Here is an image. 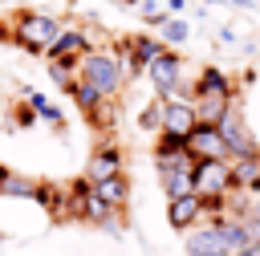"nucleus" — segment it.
<instances>
[{
	"mask_svg": "<svg viewBox=\"0 0 260 256\" xmlns=\"http://www.w3.org/2000/svg\"><path fill=\"white\" fill-rule=\"evenodd\" d=\"M240 256H260V248H256V244H248V248H244Z\"/></svg>",
	"mask_w": 260,
	"mask_h": 256,
	"instance_id": "27",
	"label": "nucleus"
},
{
	"mask_svg": "<svg viewBox=\"0 0 260 256\" xmlns=\"http://www.w3.org/2000/svg\"><path fill=\"white\" fill-rule=\"evenodd\" d=\"M89 49H93V37H89L85 28H61V37L49 45L45 57H69V61H81Z\"/></svg>",
	"mask_w": 260,
	"mask_h": 256,
	"instance_id": "9",
	"label": "nucleus"
},
{
	"mask_svg": "<svg viewBox=\"0 0 260 256\" xmlns=\"http://www.w3.org/2000/svg\"><path fill=\"white\" fill-rule=\"evenodd\" d=\"M187 154H191L195 163H211V158H228V146H223V138H219L215 126H195V130L187 134ZM228 163H232V158H228Z\"/></svg>",
	"mask_w": 260,
	"mask_h": 256,
	"instance_id": "6",
	"label": "nucleus"
},
{
	"mask_svg": "<svg viewBox=\"0 0 260 256\" xmlns=\"http://www.w3.org/2000/svg\"><path fill=\"white\" fill-rule=\"evenodd\" d=\"M4 171H8V167H4V163H0V175H4Z\"/></svg>",
	"mask_w": 260,
	"mask_h": 256,
	"instance_id": "30",
	"label": "nucleus"
},
{
	"mask_svg": "<svg viewBox=\"0 0 260 256\" xmlns=\"http://www.w3.org/2000/svg\"><path fill=\"white\" fill-rule=\"evenodd\" d=\"M191 37V24L183 20V16H167L162 24H158V41H162V49H175V45H183Z\"/></svg>",
	"mask_w": 260,
	"mask_h": 256,
	"instance_id": "19",
	"label": "nucleus"
},
{
	"mask_svg": "<svg viewBox=\"0 0 260 256\" xmlns=\"http://www.w3.org/2000/svg\"><path fill=\"white\" fill-rule=\"evenodd\" d=\"M146 81L154 85V98L162 102H191V89L183 85V57L175 49H162L146 65Z\"/></svg>",
	"mask_w": 260,
	"mask_h": 256,
	"instance_id": "3",
	"label": "nucleus"
},
{
	"mask_svg": "<svg viewBox=\"0 0 260 256\" xmlns=\"http://www.w3.org/2000/svg\"><path fill=\"white\" fill-rule=\"evenodd\" d=\"M183 236H187V256H223V244H219V236H215V228L207 219L199 228L183 232Z\"/></svg>",
	"mask_w": 260,
	"mask_h": 256,
	"instance_id": "14",
	"label": "nucleus"
},
{
	"mask_svg": "<svg viewBox=\"0 0 260 256\" xmlns=\"http://www.w3.org/2000/svg\"><path fill=\"white\" fill-rule=\"evenodd\" d=\"M232 106H236V93H199V98H191V110H195L199 126H215Z\"/></svg>",
	"mask_w": 260,
	"mask_h": 256,
	"instance_id": "10",
	"label": "nucleus"
},
{
	"mask_svg": "<svg viewBox=\"0 0 260 256\" xmlns=\"http://www.w3.org/2000/svg\"><path fill=\"white\" fill-rule=\"evenodd\" d=\"M199 93H236V85H232V77L219 65H203L195 85H191V98H199Z\"/></svg>",
	"mask_w": 260,
	"mask_h": 256,
	"instance_id": "15",
	"label": "nucleus"
},
{
	"mask_svg": "<svg viewBox=\"0 0 260 256\" xmlns=\"http://www.w3.org/2000/svg\"><path fill=\"white\" fill-rule=\"evenodd\" d=\"M122 4H142V0H122Z\"/></svg>",
	"mask_w": 260,
	"mask_h": 256,
	"instance_id": "28",
	"label": "nucleus"
},
{
	"mask_svg": "<svg viewBox=\"0 0 260 256\" xmlns=\"http://www.w3.org/2000/svg\"><path fill=\"white\" fill-rule=\"evenodd\" d=\"M215 130H219V138H223V146H228V158H252V154H260V146H256V138H252L240 106H232V110L215 122Z\"/></svg>",
	"mask_w": 260,
	"mask_h": 256,
	"instance_id": "4",
	"label": "nucleus"
},
{
	"mask_svg": "<svg viewBox=\"0 0 260 256\" xmlns=\"http://www.w3.org/2000/svg\"><path fill=\"white\" fill-rule=\"evenodd\" d=\"M122 171H126V154H122V146H118V142H110V138H102V142L89 150L81 179H85V183H102V179L122 175Z\"/></svg>",
	"mask_w": 260,
	"mask_h": 256,
	"instance_id": "5",
	"label": "nucleus"
},
{
	"mask_svg": "<svg viewBox=\"0 0 260 256\" xmlns=\"http://www.w3.org/2000/svg\"><path fill=\"white\" fill-rule=\"evenodd\" d=\"M158 183H162L167 203L171 199H183V195H195L191 191V171H158Z\"/></svg>",
	"mask_w": 260,
	"mask_h": 256,
	"instance_id": "18",
	"label": "nucleus"
},
{
	"mask_svg": "<svg viewBox=\"0 0 260 256\" xmlns=\"http://www.w3.org/2000/svg\"><path fill=\"white\" fill-rule=\"evenodd\" d=\"M158 126H162V98H150V102L138 110V130L158 134Z\"/></svg>",
	"mask_w": 260,
	"mask_h": 256,
	"instance_id": "23",
	"label": "nucleus"
},
{
	"mask_svg": "<svg viewBox=\"0 0 260 256\" xmlns=\"http://www.w3.org/2000/svg\"><path fill=\"white\" fill-rule=\"evenodd\" d=\"M12 122L24 130V126H32L37 122V114H32V106H12Z\"/></svg>",
	"mask_w": 260,
	"mask_h": 256,
	"instance_id": "25",
	"label": "nucleus"
},
{
	"mask_svg": "<svg viewBox=\"0 0 260 256\" xmlns=\"http://www.w3.org/2000/svg\"><path fill=\"white\" fill-rule=\"evenodd\" d=\"M207 4H228V0H207Z\"/></svg>",
	"mask_w": 260,
	"mask_h": 256,
	"instance_id": "29",
	"label": "nucleus"
},
{
	"mask_svg": "<svg viewBox=\"0 0 260 256\" xmlns=\"http://www.w3.org/2000/svg\"><path fill=\"white\" fill-rule=\"evenodd\" d=\"M89 191H93L110 211H126V207H130V179H126V171H122V175H110V179H102V183H89Z\"/></svg>",
	"mask_w": 260,
	"mask_h": 256,
	"instance_id": "11",
	"label": "nucleus"
},
{
	"mask_svg": "<svg viewBox=\"0 0 260 256\" xmlns=\"http://www.w3.org/2000/svg\"><path fill=\"white\" fill-rule=\"evenodd\" d=\"M65 93H69V98H73V106H77V110H81V114H85V118H89V114H93V110H98V106H102V102H110V98H98V93H93V89H89V85H85V81H73V85H69V89H65Z\"/></svg>",
	"mask_w": 260,
	"mask_h": 256,
	"instance_id": "21",
	"label": "nucleus"
},
{
	"mask_svg": "<svg viewBox=\"0 0 260 256\" xmlns=\"http://www.w3.org/2000/svg\"><path fill=\"white\" fill-rule=\"evenodd\" d=\"M207 223L215 228V236H219V244H223V256H240V252L248 248L244 223H240L236 215H215V219H207Z\"/></svg>",
	"mask_w": 260,
	"mask_h": 256,
	"instance_id": "13",
	"label": "nucleus"
},
{
	"mask_svg": "<svg viewBox=\"0 0 260 256\" xmlns=\"http://www.w3.org/2000/svg\"><path fill=\"white\" fill-rule=\"evenodd\" d=\"M232 191L236 195H260V154L252 158H232Z\"/></svg>",
	"mask_w": 260,
	"mask_h": 256,
	"instance_id": "12",
	"label": "nucleus"
},
{
	"mask_svg": "<svg viewBox=\"0 0 260 256\" xmlns=\"http://www.w3.org/2000/svg\"><path fill=\"white\" fill-rule=\"evenodd\" d=\"M61 20L53 16V12H37V8H20V12H12V20H8V37L20 45V49H28V53H49V45L61 37Z\"/></svg>",
	"mask_w": 260,
	"mask_h": 256,
	"instance_id": "2",
	"label": "nucleus"
},
{
	"mask_svg": "<svg viewBox=\"0 0 260 256\" xmlns=\"http://www.w3.org/2000/svg\"><path fill=\"white\" fill-rule=\"evenodd\" d=\"M77 81H85L98 98H110L118 102V93L126 89V69H122V53L118 49H106V45H93L81 61H77Z\"/></svg>",
	"mask_w": 260,
	"mask_h": 256,
	"instance_id": "1",
	"label": "nucleus"
},
{
	"mask_svg": "<svg viewBox=\"0 0 260 256\" xmlns=\"http://www.w3.org/2000/svg\"><path fill=\"white\" fill-rule=\"evenodd\" d=\"M24 98H28V106H32V114L41 118V122H49L53 130H65V114L45 98V93H37V89H24Z\"/></svg>",
	"mask_w": 260,
	"mask_h": 256,
	"instance_id": "16",
	"label": "nucleus"
},
{
	"mask_svg": "<svg viewBox=\"0 0 260 256\" xmlns=\"http://www.w3.org/2000/svg\"><path fill=\"white\" fill-rule=\"evenodd\" d=\"M199 122H195L191 102H162V126H158V134H171V138H183L187 142V134Z\"/></svg>",
	"mask_w": 260,
	"mask_h": 256,
	"instance_id": "8",
	"label": "nucleus"
},
{
	"mask_svg": "<svg viewBox=\"0 0 260 256\" xmlns=\"http://www.w3.org/2000/svg\"><path fill=\"white\" fill-rule=\"evenodd\" d=\"M45 65H49V77H53L61 89H69V85L77 81V61H69V57H45Z\"/></svg>",
	"mask_w": 260,
	"mask_h": 256,
	"instance_id": "20",
	"label": "nucleus"
},
{
	"mask_svg": "<svg viewBox=\"0 0 260 256\" xmlns=\"http://www.w3.org/2000/svg\"><path fill=\"white\" fill-rule=\"evenodd\" d=\"M32 191H37V179L16 175V171H4L0 175V195L4 199H32Z\"/></svg>",
	"mask_w": 260,
	"mask_h": 256,
	"instance_id": "17",
	"label": "nucleus"
},
{
	"mask_svg": "<svg viewBox=\"0 0 260 256\" xmlns=\"http://www.w3.org/2000/svg\"><path fill=\"white\" fill-rule=\"evenodd\" d=\"M85 122H89L93 130H102V134H110V130L118 126V102H102V106H98V110H93V114H89Z\"/></svg>",
	"mask_w": 260,
	"mask_h": 256,
	"instance_id": "22",
	"label": "nucleus"
},
{
	"mask_svg": "<svg viewBox=\"0 0 260 256\" xmlns=\"http://www.w3.org/2000/svg\"><path fill=\"white\" fill-rule=\"evenodd\" d=\"M187 8V0H167V12H183Z\"/></svg>",
	"mask_w": 260,
	"mask_h": 256,
	"instance_id": "26",
	"label": "nucleus"
},
{
	"mask_svg": "<svg viewBox=\"0 0 260 256\" xmlns=\"http://www.w3.org/2000/svg\"><path fill=\"white\" fill-rule=\"evenodd\" d=\"M203 219H207V207H203L199 195H183V199H171V203H167V223H171L175 232H191V228H199Z\"/></svg>",
	"mask_w": 260,
	"mask_h": 256,
	"instance_id": "7",
	"label": "nucleus"
},
{
	"mask_svg": "<svg viewBox=\"0 0 260 256\" xmlns=\"http://www.w3.org/2000/svg\"><path fill=\"white\" fill-rule=\"evenodd\" d=\"M167 16H171V12H167L162 4H154V0H142V20H146V24H154V28H158Z\"/></svg>",
	"mask_w": 260,
	"mask_h": 256,
	"instance_id": "24",
	"label": "nucleus"
}]
</instances>
